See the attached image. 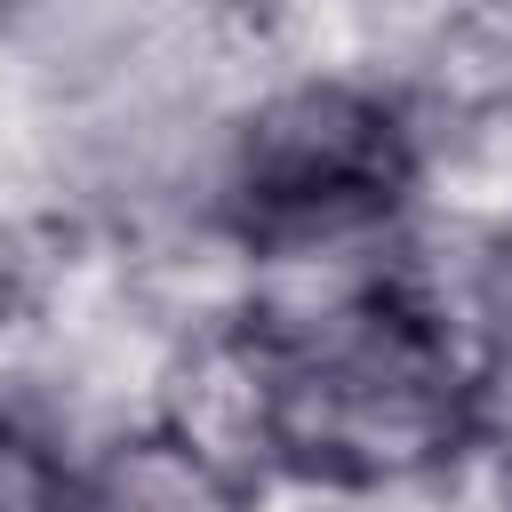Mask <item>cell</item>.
<instances>
[{"instance_id":"1","label":"cell","mask_w":512,"mask_h":512,"mask_svg":"<svg viewBox=\"0 0 512 512\" xmlns=\"http://www.w3.org/2000/svg\"><path fill=\"white\" fill-rule=\"evenodd\" d=\"M232 336L264 480L416 488L480 448L488 360L416 264L376 256L312 304H248Z\"/></svg>"},{"instance_id":"2","label":"cell","mask_w":512,"mask_h":512,"mask_svg":"<svg viewBox=\"0 0 512 512\" xmlns=\"http://www.w3.org/2000/svg\"><path fill=\"white\" fill-rule=\"evenodd\" d=\"M416 128L368 80H280L264 88L216 160V216L264 264L360 256L416 192Z\"/></svg>"},{"instance_id":"3","label":"cell","mask_w":512,"mask_h":512,"mask_svg":"<svg viewBox=\"0 0 512 512\" xmlns=\"http://www.w3.org/2000/svg\"><path fill=\"white\" fill-rule=\"evenodd\" d=\"M24 280H32V256H24V240H16V224L0 216V320L24 304Z\"/></svg>"}]
</instances>
